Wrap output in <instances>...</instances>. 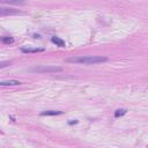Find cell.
I'll use <instances>...</instances> for the list:
<instances>
[{"label":"cell","mask_w":148,"mask_h":148,"mask_svg":"<svg viewBox=\"0 0 148 148\" xmlns=\"http://www.w3.org/2000/svg\"><path fill=\"white\" fill-rule=\"evenodd\" d=\"M106 60L108 58L102 56H73L67 58L65 61L72 64H81V65H96V64L105 62Z\"/></svg>","instance_id":"obj_1"},{"label":"cell","mask_w":148,"mask_h":148,"mask_svg":"<svg viewBox=\"0 0 148 148\" xmlns=\"http://www.w3.org/2000/svg\"><path fill=\"white\" fill-rule=\"evenodd\" d=\"M31 71L37 73H57V72H61L62 68L58 66H52V65H40V66L34 67Z\"/></svg>","instance_id":"obj_2"},{"label":"cell","mask_w":148,"mask_h":148,"mask_svg":"<svg viewBox=\"0 0 148 148\" xmlns=\"http://www.w3.org/2000/svg\"><path fill=\"white\" fill-rule=\"evenodd\" d=\"M21 51L23 53H37V52H43V47H21Z\"/></svg>","instance_id":"obj_3"},{"label":"cell","mask_w":148,"mask_h":148,"mask_svg":"<svg viewBox=\"0 0 148 148\" xmlns=\"http://www.w3.org/2000/svg\"><path fill=\"white\" fill-rule=\"evenodd\" d=\"M18 10H15L13 8H5V7H1L0 8V15L1 16H5V15H8V14H17Z\"/></svg>","instance_id":"obj_4"},{"label":"cell","mask_w":148,"mask_h":148,"mask_svg":"<svg viewBox=\"0 0 148 148\" xmlns=\"http://www.w3.org/2000/svg\"><path fill=\"white\" fill-rule=\"evenodd\" d=\"M51 40H52V43H54V44H56L57 46H59V47H65V45H66V44H65V40H62V39L59 38V37H56V36L52 37Z\"/></svg>","instance_id":"obj_5"},{"label":"cell","mask_w":148,"mask_h":148,"mask_svg":"<svg viewBox=\"0 0 148 148\" xmlns=\"http://www.w3.org/2000/svg\"><path fill=\"white\" fill-rule=\"evenodd\" d=\"M2 3H12V5H25V0H0Z\"/></svg>","instance_id":"obj_6"},{"label":"cell","mask_w":148,"mask_h":148,"mask_svg":"<svg viewBox=\"0 0 148 148\" xmlns=\"http://www.w3.org/2000/svg\"><path fill=\"white\" fill-rule=\"evenodd\" d=\"M0 84L1 86H17V84H21V82L17 80H7V81H1Z\"/></svg>","instance_id":"obj_7"},{"label":"cell","mask_w":148,"mask_h":148,"mask_svg":"<svg viewBox=\"0 0 148 148\" xmlns=\"http://www.w3.org/2000/svg\"><path fill=\"white\" fill-rule=\"evenodd\" d=\"M61 111H56V110H47V111H43L40 114L42 116H57V114H61Z\"/></svg>","instance_id":"obj_8"},{"label":"cell","mask_w":148,"mask_h":148,"mask_svg":"<svg viewBox=\"0 0 148 148\" xmlns=\"http://www.w3.org/2000/svg\"><path fill=\"white\" fill-rule=\"evenodd\" d=\"M1 40L5 44H12V43H14V38L13 37H2Z\"/></svg>","instance_id":"obj_9"},{"label":"cell","mask_w":148,"mask_h":148,"mask_svg":"<svg viewBox=\"0 0 148 148\" xmlns=\"http://www.w3.org/2000/svg\"><path fill=\"white\" fill-rule=\"evenodd\" d=\"M126 112H127V110H125V109H119V110H117V111L114 112V117L123 116V114H125Z\"/></svg>","instance_id":"obj_10"},{"label":"cell","mask_w":148,"mask_h":148,"mask_svg":"<svg viewBox=\"0 0 148 148\" xmlns=\"http://www.w3.org/2000/svg\"><path fill=\"white\" fill-rule=\"evenodd\" d=\"M8 65H10V62H9V61L1 62V64H0V68H3V67H6V66H8Z\"/></svg>","instance_id":"obj_11"}]
</instances>
